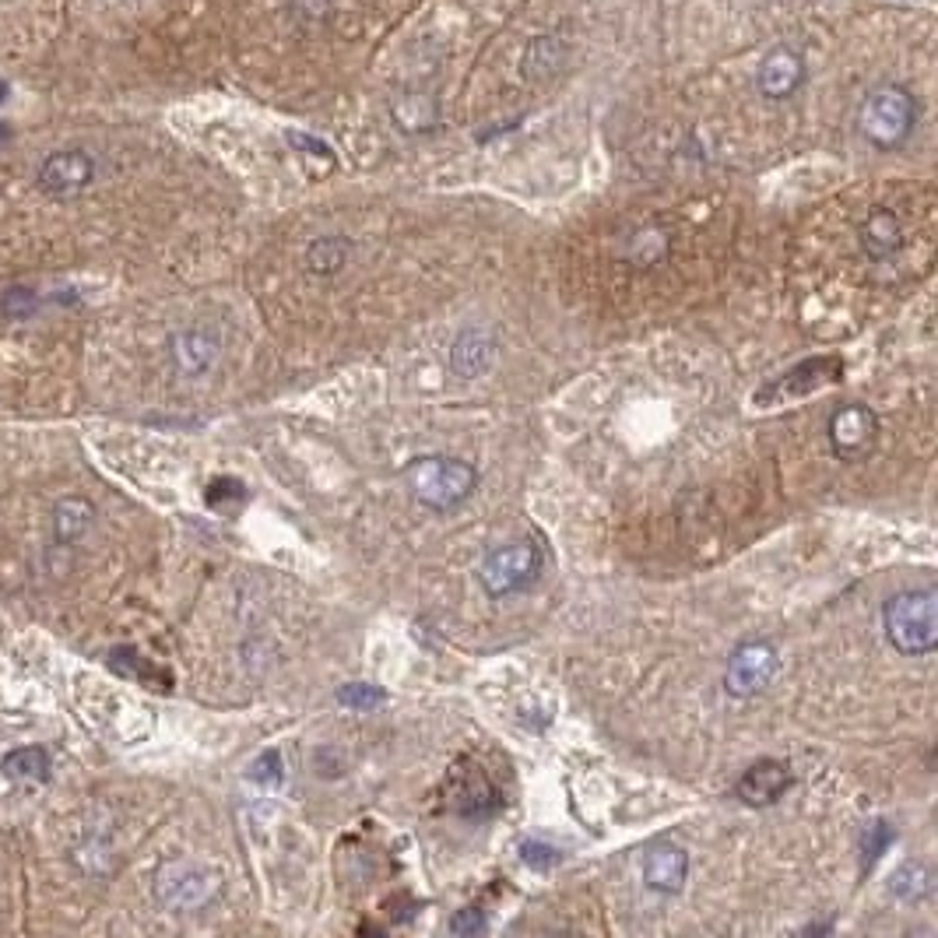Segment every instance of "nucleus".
<instances>
[{"label": "nucleus", "instance_id": "8", "mask_svg": "<svg viewBox=\"0 0 938 938\" xmlns=\"http://www.w3.org/2000/svg\"><path fill=\"white\" fill-rule=\"evenodd\" d=\"M879 439V415L869 404H843L830 418V447L840 461H861Z\"/></svg>", "mask_w": 938, "mask_h": 938}, {"label": "nucleus", "instance_id": "11", "mask_svg": "<svg viewBox=\"0 0 938 938\" xmlns=\"http://www.w3.org/2000/svg\"><path fill=\"white\" fill-rule=\"evenodd\" d=\"M805 81V61L798 50L790 46H777L770 50L766 57L756 67V85L766 99H790Z\"/></svg>", "mask_w": 938, "mask_h": 938}, {"label": "nucleus", "instance_id": "21", "mask_svg": "<svg viewBox=\"0 0 938 938\" xmlns=\"http://www.w3.org/2000/svg\"><path fill=\"white\" fill-rule=\"evenodd\" d=\"M890 890H893L896 896H904V899H917L921 893L931 890V875L921 869V864H904V869L893 875Z\"/></svg>", "mask_w": 938, "mask_h": 938}, {"label": "nucleus", "instance_id": "4", "mask_svg": "<svg viewBox=\"0 0 938 938\" xmlns=\"http://www.w3.org/2000/svg\"><path fill=\"white\" fill-rule=\"evenodd\" d=\"M542 577V552L531 542H506L492 548L478 566V583L489 598H510L527 591Z\"/></svg>", "mask_w": 938, "mask_h": 938}, {"label": "nucleus", "instance_id": "9", "mask_svg": "<svg viewBox=\"0 0 938 938\" xmlns=\"http://www.w3.org/2000/svg\"><path fill=\"white\" fill-rule=\"evenodd\" d=\"M91 179H96V159L78 149L57 152L40 165V187L50 197H75L91 187Z\"/></svg>", "mask_w": 938, "mask_h": 938}, {"label": "nucleus", "instance_id": "24", "mask_svg": "<svg viewBox=\"0 0 938 938\" xmlns=\"http://www.w3.org/2000/svg\"><path fill=\"white\" fill-rule=\"evenodd\" d=\"M861 843H864V864H872L882 854V848L890 843V826L886 822H869V826H864V833H861Z\"/></svg>", "mask_w": 938, "mask_h": 938}, {"label": "nucleus", "instance_id": "19", "mask_svg": "<svg viewBox=\"0 0 938 938\" xmlns=\"http://www.w3.org/2000/svg\"><path fill=\"white\" fill-rule=\"evenodd\" d=\"M0 770H4L11 781H46L50 777V756L40 745H22V749L8 752Z\"/></svg>", "mask_w": 938, "mask_h": 938}, {"label": "nucleus", "instance_id": "23", "mask_svg": "<svg viewBox=\"0 0 938 938\" xmlns=\"http://www.w3.org/2000/svg\"><path fill=\"white\" fill-rule=\"evenodd\" d=\"M338 700H341L345 707H352V710H370V707H377V704L383 700V692H380L377 686L352 683V686H345V689L338 692Z\"/></svg>", "mask_w": 938, "mask_h": 938}, {"label": "nucleus", "instance_id": "20", "mask_svg": "<svg viewBox=\"0 0 938 938\" xmlns=\"http://www.w3.org/2000/svg\"><path fill=\"white\" fill-rule=\"evenodd\" d=\"M665 253H668V236H665V232L643 229V232L633 236V247H630V261H633V264L651 268V264H657Z\"/></svg>", "mask_w": 938, "mask_h": 938}, {"label": "nucleus", "instance_id": "28", "mask_svg": "<svg viewBox=\"0 0 938 938\" xmlns=\"http://www.w3.org/2000/svg\"><path fill=\"white\" fill-rule=\"evenodd\" d=\"M0 99H4V85H0Z\"/></svg>", "mask_w": 938, "mask_h": 938}, {"label": "nucleus", "instance_id": "12", "mask_svg": "<svg viewBox=\"0 0 938 938\" xmlns=\"http://www.w3.org/2000/svg\"><path fill=\"white\" fill-rule=\"evenodd\" d=\"M686 879H689V854L686 848H678V843H654V848L643 854V882H647L654 893H665V896L683 893Z\"/></svg>", "mask_w": 938, "mask_h": 938}, {"label": "nucleus", "instance_id": "1", "mask_svg": "<svg viewBox=\"0 0 938 938\" xmlns=\"http://www.w3.org/2000/svg\"><path fill=\"white\" fill-rule=\"evenodd\" d=\"M404 486H408L418 506H426L433 513H450L471 500V492L478 486V471L468 461H461V457L426 454L415 457L404 468Z\"/></svg>", "mask_w": 938, "mask_h": 938}, {"label": "nucleus", "instance_id": "14", "mask_svg": "<svg viewBox=\"0 0 938 938\" xmlns=\"http://www.w3.org/2000/svg\"><path fill=\"white\" fill-rule=\"evenodd\" d=\"M858 243L861 250L872 257V261H890L893 253H899L904 247V226L890 208H875L858 229Z\"/></svg>", "mask_w": 938, "mask_h": 938}, {"label": "nucleus", "instance_id": "25", "mask_svg": "<svg viewBox=\"0 0 938 938\" xmlns=\"http://www.w3.org/2000/svg\"><path fill=\"white\" fill-rule=\"evenodd\" d=\"M109 668H113L117 675H141V657H138V651L134 647H117L113 654H109Z\"/></svg>", "mask_w": 938, "mask_h": 938}, {"label": "nucleus", "instance_id": "18", "mask_svg": "<svg viewBox=\"0 0 938 938\" xmlns=\"http://www.w3.org/2000/svg\"><path fill=\"white\" fill-rule=\"evenodd\" d=\"M348 257H352V243L345 236H320L309 243L306 264L313 274H338L348 264Z\"/></svg>", "mask_w": 938, "mask_h": 938}, {"label": "nucleus", "instance_id": "5", "mask_svg": "<svg viewBox=\"0 0 938 938\" xmlns=\"http://www.w3.org/2000/svg\"><path fill=\"white\" fill-rule=\"evenodd\" d=\"M218 890H222V879H218V872L205 869V864L170 861L155 872V899L165 910L176 914L208 907L218 896Z\"/></svg>", "mask_w": 938, "mask_h": 938}, {"label": "nucleus", "instance_id": "26", "mask_svg": "<svg viewBox=\"0 0 938 938\" xmlns=\"http://www.w3.org/2000/svg\"><path fill=\"white\" fill-rule=\"evenodd\" d=\"M486 928V917L482 910H461L450 917V931L454 935H471V931H482Z\"/></svg>", "mask_w": 938, "mask_h": 938}, {"label": "nucleus", "instance_id": "22", "mask_svg": "<svg viewBox=\"0 0 938 938\" xmlns=\"http://www.w3.org/2000/svg\"><path fill=\"white\" fill-rule=\"evenodd\" d=\"M35 306H40L35 292H32V288H22V285L8 288L4 296H0V313H4L8 320H29L32 313H35Z\"/></svg>", "mask_w": 938, "mask_h": 938}, {"label": "nucleus", "instance_id": "10", "mask_svg": "<svg viewBox=\"0 0 938 938\" xmlns=\"http://www.w3.org/2000/svg\"><path fill=\"white\" fill-rule=\"evenodd\" d=\"M790 784H795V774H790L787 763L760 760L745 770L739 784H734V795H739V801L749 808H766V805L781 801L790 790Z\"/></svg>", "mask_w": 938, "mask_h": 938}, {"label": "nucleus", "instance_id": "3", "mask_svg": "<svg viewBox=\"0 0 938 938\" xmlns=\"http://www.w3.org/2000/svg\"><path fill=\"white\" fill-rule=\"evenodd\" d=\"M914 123H917V102L910 91L899 85H882L869 91V99L861 102V113H858L861 134L882 152L899 149V144L910 138Z\"/></svg>", "mask_w": 938, "mask_h": 938}, {"label": "nucleus", "instance_id": "16", "mask_svg": "<svg viewBox=\"0 0 938 938\" xmlns=\"http://www.w3.org/2000/svg\"><path fill=\"white\" fill-rule=\"evenodd\" d=\"M91 524H96V506L81 495H64V500L53 506V538L61 545H75L81 542Z\"/></svg>", "mask_w": 938, "mask_h": 938}, {"label": "nucleus", "instance_id": "7", "mask_svg": "<svg viewBox=\"0 0 938 938\" xmlns=\"http://www.w3.org/2000/svg\"><path fill=\"white\" fill-rule=\"evenodd\" d=\"M843 377V362L837 356H819V359H805L798 366H790L787 373H781L774 383L756 394V404H784L805 394H816L826 383H837Z\"/></svg>", "mask_w": 938, "mask_h": 938}, {"label": "nucleus", "instance_id": "27", "mask_svg": "<svg viewBox=\"0 0 938 938\" xmlns=\"http://www.w3.org/2000/svg\"><path fill=\"white\" fill-rule=\"evenodd\" d=\"M521 854H524V861L527 864H535V869H545V864H556L559 861V854L552 851V848H545V843H521Z\"/></svg>", "mask_w": 938, "mask_h": 938}, {"label": "nucleus", "instance_id": "13", "mask_svg": "<svg viewBox=\"0 0 938 938\" xmlns=\"http://www.w3.org/2000/svg\"><path fill=\"white\" fill-rule=\"evenodd\" d=\"M495 359V338L482 327H468L457 335L454 348H450V370L465 380H478Z\"/></svg>", "mask_w": 938, "mask_h": 938}, {"label": "nucleus", "instance_id": "2", "mask_svg": "<svg viewBox=\"0 0 938 938\" xmlns=\"http://www.w3.org/2000/svg\"><path fill=\"white\" fill-rule=\"evenodd\" d=\"M886 640L893 651L907 657H928L938 647V591L935 587H914L886 601Z\"/></svg>", "mask_w": 938, "mask_h": 938}, {"label": "nucleus", "instance_id": "6", "mask_svg": "<svg viewBox=\"0 0 938 938\" xmlns=\"http://www.w3.org/2000/svg\"><path fill=\"white\" fill-rule=\"evenodd\" d=\"M781 675V654L770 640H749L731 654L724 668V689L739 700L760 696L777 683Z\"/></svg>", "mask_w": 938, "mask_h": 938}, {"label": "nucleus", "instance_id": "17", "mask_svg": "<svg viewBox=\"0 0 938 938\" xmlns=\"http://www.w3.org/2000/svg\"><path fill=\"white\" fill-rule=\"evenodd\" d=\"M391 117L397 123V131L404 134H429L439 123V109H436V99L426 96V91H408V96H401L391 106Z\"/></svg>", "mask_w": 938, "mask_h": 938}, {"label": "nucleus", "instance_id": "15", "mask_svg": "<svg viewBox=\"0 0 938 938\" xmlns=\"http://www.w3.org/2000/svg\"><path fill=\"white\" fill-rule=\"evenodd\" d=\"M218 352H222V345H218V335L215 330H205V327H194V330H183V335L173 338V359L176 366L187 377H200L208 373Z\"/></svg>", "mask_w": 938, "mask_h": 938}]
</instances>
